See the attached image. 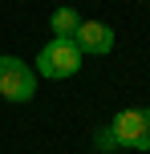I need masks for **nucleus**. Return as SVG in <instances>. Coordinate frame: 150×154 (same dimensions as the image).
<instances>
[{"mask_svg":"<svg viewBox=\"0 0 150 154\" xmlns=\"http://www.w3.org/2000/svg\"><path fill=\"white\" fill-rule=\"evenodd\" d=\"M77 69H81V49L69 37H53L41 49V57H37V73L49 77V81H65V77H73Z\"/></svg>","mask_w":150,"mask_h":154,"instance_id":"nucleus-1","label":"nucleus"},{"mask_svg":"<svg viewBox=\"0 0 150 154\" xmlns=\"http://www.w3.org/2000/svg\"><path fill=\"white\" fill-rule=\"evenodd\" d=\"M110 134L118 138V150L150 154V109H122L110 122Z\"/></svg>","mask_w":150,"mask_h":154,"instance_id":"nucleus-2","label":"nucleus"},{"mask_svg":"<svg viewBox=\"0 0 150 154\" xmlns=\"http://www.w3.org/2000/svg\"><path fill=\"white\" fill-rule=\"evenodd\" d=\"M0 97L8 101H32L37 97V69L20 57H0Z\"/></svg>","mask_w":150,"mask_h":154,"instance_id":"nucleus-3","label":"nucleus"},{"mask_svg":"<svg viewBox=\"0 0 150 154\" xmlns=\"http://www.w3.org/2000/svg\"><path fill=\"white\" fill-rule=\"evenodd\" d=\"M73 45L81 49V57H106L114 49V29L106 20H81L73 32Z\"/></svg>","mask_w":150,"mask_h":154,"instance_id":"nucleus-4","label":"nucleus"},{"mask_svg":"<svg viewBox=\"0 0 150 154\" xmlns=\"http://www.w3.org/2000/svg\"><path fill=\"white\" fill-rule=\"evenodd\" d=\"M49 24H53V37H69V41H73V32H77V24H81V16H77V8L61 4V8H53Z\"/></svg>","mask_w":150,"mask_h":154,"instance_id":"nucleus-5","label":"nucleus"},{"mask_svg":"<svg viewBox=\"0 0 150 154\" xmlns=\"http://www.w3.org/2000/svg\"><path fill=\"white\" fill-rule=\"evenodd\" d=\"M93 142H97L102 150H118V138L110 134V126H106V130H97V134H93Z\"/></svg>","mask_w":150,"mask_h":154,"instance_id":"nucleus-6","label":"nucleus"}]
</instances>
